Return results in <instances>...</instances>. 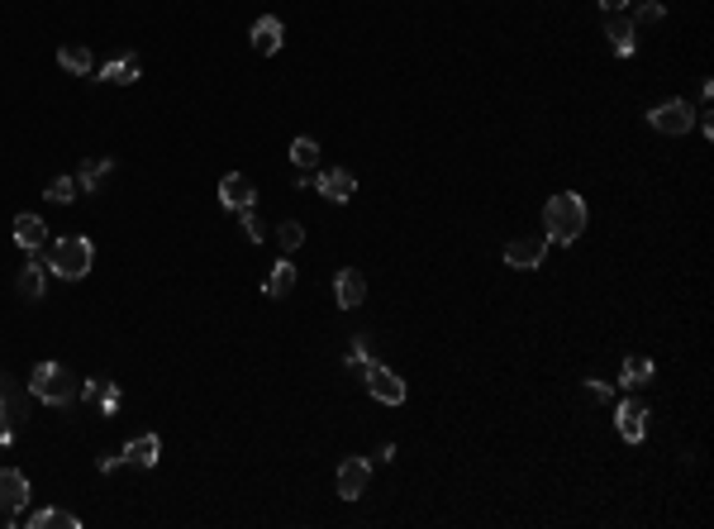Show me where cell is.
I'll return each mask as SVG.
<instances>
[{"label":"cell","mask_w":714,"mask_h":529,"mask_svg":"<svg viewBox=\"0 0 714 529\" xmlns=\"http://www.w3.org/2000/svg\"><path fill=\"white\" fill-rule=\"evenodd\" d=\"M586 220H591V210H586V201H581L576 191H557L553 201L543 205L547 243H576L581 234H586Z\"/></svg>","instance_id":"1"},{"label":"cell","mask_w":714,"mask_h":529,"mask_svg":"<svg viewBox=\"0 0 714 529\" xmlns=\"http://www.w3.org/2000/svg\"><path fill=\"white\" fill-rule=\"evenodd\" d=\"M91 262H95V248H91V239H81V234L58 239L43 253V268L53 272V277H62V282H81V277L91 272Z\"/></svg>","instance_id":"2"},{"label":"cell","mask_w":714,"mask_h":529,"mask_svg":"<svg viewBox=\"0 0 714 529\" xmlns=\"http://www.w3.org/2000/svg\"><path fill=\"white\" fill-rule=\"evenodd\" d=\"M29 391L39 396L43 406H72V401H81V382L62 368V362H39L34 368V377H29Z\"/></svg>","instance_id":"3"},{"label":"cell","mask_w":714,"mask_h":529,"mask_svg":"<svg viewBox=\"0 0 714 529\" xmlns=\"http://www.w3.org/2000/svg\"><path fill=\"white\" fill-rule=\"evenodd\" d=\"M24 415H29L24 391L14 387V377H10V372H0V443H14V434H20Z\"/></svg>","instance_id":"4"},{"label":"cell","mask_w":714,"mask_h":529,"mask_svg":"<svg viewBox=\"0 0 714 529\" xmlns=\"http://www.w3.org/2000/svg\"><path fill=\"white\" fill-rule=\"evenodd\" d=\"M647 124H653L657 134H667V139H681V134L695 129V110L686 101H662V105L647 110Z\"/></svg>","instance_id":"5"},{"label":"cell","mask_w":714,"mask_h":529,"mask_svg":"<svg viewBox=\"0 0 714 529\" xmlns=\"http://www.w3.org/2000/svg\"><path fill=\"white\" fill-rule=\"evenodd\" d=\"M543 253H547V234H520L505 243V268L534 272V268H543Z\"/></svg>","instance_id":"6"},{"label":"cell","mask_w":714,"mask_h":529,"mask_svg":"<svg viewBox=\"0 0 714 529\" xmlns=\"http://www.w3.org/2000/svg\"><path fill=\"white\" fill-rule=\"evenodd\" d=\"M362 377H367V391L376 396L381 406H405V382L395 377L391 368H381V362L372 358L367 368H362Z\"/></svg>","instance_id":"7"},{"label":"cell","mask_w":714,"mask_h":529,"mask_svg":"<svg viewBox=\"0 0 714 529\" xmlns=\"http://www.w3.org/2000/svg\"><path fill=\"white\" fill-rule=\"evenodd\" d=\"M24 501H29V477L20 468H0V515H5V524H14Z\"/></svg>","instance_id":"8"},{"label":"cell","mask_w":714,"mask_h":529,"mask_svg":"<svg viewBox=\"0 0 714 529\" xmlns=\"http://www.w3.org/2000/svg\"><path fill=\"white\" fill-rule=\"evenodd\" d=\"M253 201H258L253 177H243V172H224V177H220V205H224V210L239 214V210H248Z\"/></svg>","instance_id":"9"},{"label":"cell","mask_w":714,"mask_h":529,"mask_svg":"<svg viewBox=\"0 0 714 529\" xmlns=\"http://www.w3.org/2000/svg\"><path fill=\"white\" fill-rule=\"evenodd\" d=\"M367 482H372V462L367 458H343L339 462V496L343 501H357V496L367 491Z\"/></svg>","instance_id":"10"},{"label":"cell","mask_w":714,"mask_h":529,"mask_svg":"<svg viewBox=\"0 0 714 529\" xmlns=\"http://www.w3.org/2000/svg\"><path fill=\"white\" fill-rule=\"evenodd\" d=\"M314 191H320L324 201H334V205H348V201H353V191H357V177L343 172V168H329V172L314 177Z\"/></svg>","instance_id":"11"},{"label":"cell","mask_w":714,"mask_h":529,"mask_svg":"<svg viewBox=\"0 0 714 529\" xmlns=\"http://www.w3.org/2000/svg\"><path fill=\"white\" fill-rule=\"evenodd\" d=\"M614 424H619V439L624 443H643L647 439V406L643 401H619Z\"/></svg>","instance_id":"12"},{"label":"cell","mask_w":714,"mask_h":529,"mask_svg":"<svg viewBox=\"0 0 714 529\" xmlns=\"http://www.w3.org/2000/svg\"><path fill=\"white\" fill-rule=\"evenodd\" d=\"M248 39H253V53L272 58V53H281V43H286V29H281L276 14H262V20H253V29H248Z\"/></svg>","instance_id":"13"},{"label":"cell","mask_w":714,"mask_h":529,"mask_svg":"<svg viewBox=\"0 0 714 529\" xmlns=\"http://www.w3.org/2000/svg\"><path fill=\"white\" fill-rule=\"evenodd\" d=\"M605 39H610V48H614L619 58H634L638 29H634V20H624L619 10H610V14H605Z\"/></svg>","instance_id":"14"},{"label":"cell","mask_w":714,"mask_h":529,"mask_svg":"<svg viewBox=\"0 0 714 529\" xmlns=\"http://www.w3.org/2000/svg\"><path fill=\"white\" fill-rule=\"evenodd\" d=\"M158 458H162V439L158 434H134L120 449V462H134V468H158Z\"/></svg>","instance_id":"15"},{"label":"cell","mask_w":714,"mask_h":529,"mask_svg":"<svg viewBox=\"0 0 714 529\" xmlns=\"http://www.w3.org/2000/svg\"><path fill=\"white\" fill-rule=\"evenodd\" d=\"M81 401H91L95 410H105V415H114V410H120V387L110 382V377H91V382H81Z\"/></svg>","instance_id":"16"},{"label":"cell","mask_w":714,"mask_h":529,"mask_svg":"<svg viewBox=\"0 0 714 529\" xmlns=\"http://www.w3.org/2000/svg\"><path fill=\"white\" fill-rule=\"evenodd\" d=\"M334 296H339L343 310H357L362 296H367V277H362L357 268H343V272L334 277Z\"/></svg>","instance_id":"17"},{"label":"cell","mask_w":714,"mask_h":529,"mask_svg":"<svg viewBox=\"0 0 714 529\" xmlns=\"http://www.w3.org/2000/svg\"><path fill=\"white\" fill-rule=\"evenodd\" d=\"M48 239V224L39 220V214H14V243L29 248V253H39Z\"/></svg>","instance_id":"18"},{"label":"cell","mask_w":714,"mask_h":529,"mask_svg":"<svg viewBox=\"0 0 714 529\" xmlns=\"http://www.w3.org/2000/svg\"><path fill=\"white\" fill-rule=\"evenodd\" d=\"M291 287H295V262H291V258L272 262V272L262 277V291H267L272 301H281V296H291Z\"/></svg>","instance_id":"19"},{"label":"cell","mask_w":714,"mask_h":529,"mask_svg":"<svg viewBox=\"0 0 714 529\" xmlns=\"http://www.w3.org/2000/svg\"><path fill=\"white\" fill-rule=\"evenodd\" d=\"M653 372H657V368H653V358L628 353V358H624V368H619V387H628V391H634V387H647V382H653Z\"/></svg>","instance_id":"20"},{"label":"cell","mask_w":714,"mask_h":529,"mask_svg":"<svg viewBox=\"0 0 714 529\" xmlns=\"http://www.w3.org/2000/svg\"><path fill=\"white\" fill-rule=\"evenodd\" d=\"M101 81H114V87H129V81H139V53L110 58L105 68H101Z\"/></svg>","instance_id":"21"},{"label":"cell","mask_w":714,"mask_h":529,"mask_svg":"<svg viewBox=\"0 0 714 529\" xmlns=\"http://www.w3.org/2000/svg\"><path fill=\"white\" fill-rule=\"evenodd\" d=\"M114 172V158H86L81 162V172H77V187L81 191H101V181Z\"/></svg>","instance_id":"22"},{"label":"cell","mask_w":714,"mask_h":529,"mask_svg":"<svg viewBox=\"0 0 714 529\" xmlns=\"http://www.w3.org/2000/svg\"><path fill=\"white\" fill-rule=\"evenodd\" d=\"M58 62H62V72L86 77V72H91V48H86V43H62V48H58Z\"/></svg>","instance_id":"23"},{"label":"cell","mask_w":714,"mask_h":529,"mask_svg":"<svg viewBox=\"0 0 714 529\" xmlns=\"http://www.w3.org/2000/svg\"><path fill=\"white\" fill-rule=\"evenodd\" d=\"M14 287H20V296H24V301H43V291H48V272L39 268V262H29V268L20 272V282H14Z\"/></svg>","instance_id":"24"},{"label":"cell","mask_w":714,"mask_h":529,"mask_svg":"<svg viewBox=\"0 0 714 529\" xmlns=\"http://www.w3.org/2000/svg\"><path fill=\"white\" fill-rule=\"evenodd\" d=\"M29 529H81V520L72 510H34V515H29Z\"/></svg>","instance_id":"25"},{"label":"cell","mask_w":714,"mask_h":529,"mask_svg":"<svg viewBox=\"0 0 714 529\" xmlns=\"http://www.w3.org/2000/svg\"><path fill=\"white\" fill-rule=\"evenodd\" d=\"M291 162L301 172H314V168H320V143H314V139H295L291 143Z\"/></svg>","instance_id":"26"},{"label":"cell","mask_w":714,"mask_h":529,"mask_svg":"<svg viewBox=\"0 0 714 529\" xmlns=\"http://www.w3.org/2000/svg\"><path fill=\"white\" fill-rule=\"evenodd\" d=\"M343 362H348V368H353V372H362V368H367V362H372V339H367V334H357L353 343H348Z\"/></svg>","instance_id":"27"},{"label":"cell","mask_w":714,"mask_h":529,"mask_svg":"<svg viewBox=\"0 0 714 529\" xmlns=\"http://www.w3.org/2000/svg\"><path fill=\"white\" fill-rule=\"evenodd\" d=\"M276 243H281V253H295V248L305 243V224L301 220H286V224L276 229Z\"/></svg>","instance_id":"28"},{"label":"cell","mask_w":714,"mask_h":529,"mask_svg":"<svg viewBox=\"0 0 714 529\" xmlns=\"http://www.w3.org/2000/svg\"><path fill=\"white\" fill-rule=\"evenodd\" d=\"M77 191H81V187H77V177H53V181H48V191H43V196H48V201H58V205H68Z\"/></svg>","instance_id":"29"},{"label":"cell","mask_w":714,"mask_h":529,"mask_svg":"<svg viewBox=\"0 0 714 529\" xmlns=\"http://www.w3.org/2000/svg\"><path fill=\"white\" fill-rule=\"evenodd\" d=\"M662 20H667V5H662V0H643L634 10V29L638 24H662Z\"/></svg>","instance_id":"30"},{"label":"cell","mask_w":714,"mask_h":529,"mask_svg":"<svg viewBox=\"0 0 714 529\" xmlns=\"http://www.w3.org/2000/svg\"><path fill=\"white\" fill-rule=\"evenodd\" d=\"M239 214H243V229H248V239H253V243H262V239H267V229H262V220L253 214V205H248V210H239Z\"/></svg>","instance_id":"31"},{"label":"cell","mask_w":714,"mask_h":529,"mask_svg":"<svg viewBox=\"0 0 714 529\" xmlns=\"http://www.w3.org/2000/svg\"><path fill=\"white\" fill-rule=\"evenodd\" d=\"M586 391L595 396V401H610V387L601 382V377H586Z\"/></svg>","instance_id":"32"},{"label":"cell","mask_w":714,"mask_h":529,"mask_svg":"<svg viewBox=\"0 0 714 529\" xmlns=\"http://www.w3.org/2000/svg\"><path fill=\"white\" fill-rule=\"evenodd\" d=\"M95 468H101V472H114V468H120V453H105L101 462H95Z\"/></svg>","instance_id":"33"},{"label":"cell","mask_w":714,"mask_h":529,"mask_svg":"<svg viewBox=\"0 0 714 529\" xmlns=\"http://www.w3.org/2000/svg\"><path fill=\"white\" fill-rule=\"evenodd\" d=\"M624 5H628V0H601V10H605V14H610V10H624Z\"/></svg>","instance_id":"34"}]
</instances>
